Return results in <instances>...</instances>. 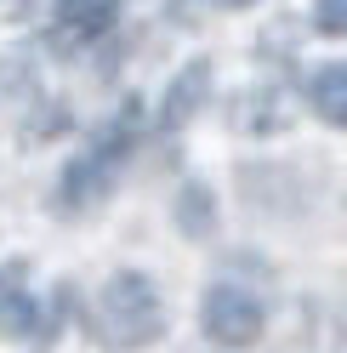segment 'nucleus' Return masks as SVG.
<instances>
[{
    "label": "nucleus",
    "instance_id": "nucleus-1",
    "mask_svg": "<svg viewBox=\"0 0 347 353\" xmlns=\"http://www.w3.org/2000/svg\"><path fill=\"white\" fill-rule=\"evenodd\" d=\"M132 143H137V103H125V114L108 120L80 160L63 165V176H57V211L80 216V211L103 205L108 188H114V176H120V165H125V154H132Z\"/></svg>",
    "mask_w": 347,
    "mask_h": 353
},
{
    "label": "nucleus",
    "instance_id": "nucleus-2",
    "mask_svg": "<svg viewBox=\"0 0 347 353\" xmlns=\"http://www.w3.org/2000/svg\"><path fill=\"white\" fill-rule=\"evenodd\" d=\"M97 325L114 347H148L165 330V307L148 274H114L97 291Z\"/></svg>",
    "mask_w": 347,
    "mask_h": 353
},
{
    "label": "nucleus",
    "instance_id": "nucleus-3",
    "mask_svg": "<svg viewBox=\"0 0 347 353\" xmlns=\"http://www.w3.org/2000/svg\"><path fill=\"white\" fill-rule=\"evenodd\" d=\"M200 325L216 347H251L262 336V302L240 285H211L200 302Z\"/></svg>",
    "mask_w": 347,
    "mask_h": 353
},
{
    "label": "nucleus",
    "instance_id": "nucleus-4",
    "mask_svg": "<svg viewBox=\"0 0 347 353\" xmlns=\"http://www.w3.org/2000/svg\"><path fill=\"white\" fill-rule=\"evenodd\" d=\"M205 97H211V63H188V69L165 85L160 120H165V125H188V120L205 108Z\"/></svg>",
    "mask_w": 347,
    "mask_h": 353
},
{
    "label": "nucleus",
    "instance_id": "nucleus-5",
    "mask_svg": "<svg viewBox=\"0 0 347 353\" xmlns=\"http://www.w3.org/2000/svg\"><path fill=\"white\" fill-rule=\"evenodd\" d=\"M114 0H63V12H57V40L63 46H85V40H97L114 29Z\"/></svg>",
    "mask_w": 347,
    "mask_h": 353
},
{
    "label": "nucleus",
    "instance_id": "nucleus-6",
    "mask_svg": "<svg viewBox=\"0 0 347 353\" xmlns=\"http://www.w3.org/2000/svg\"><path fill=\"white\" fill-rule=\"evenodd\" d=\"M0 336L6 342H34V353L46 347V319H40V302L23 291V285H0Z\"/></svg>",
    "mask_w": 347,
    "mask_h": 353
},
{
    "label": "nucleus",
    "instance_id": "nucleus-7",
    "mask_svg": "<svg viewBox=\"0 0 347 353\" xmlns=\"http://www.w3.org/2000/svg\"><path fill=\"white\" fill-rule=\"evenodd\" d=\"M308 103H313L319 120L347 125V63H324V69H313V80H308Z\"/></svg>",
    "mask_w": 347,
    "mask_h": 353
},
{
    "label": "nucleus",
    "instance_id": "nucleus-8",
    "mask_svg": "<svg viewBox=\"0 0 347 353\" xmlns=\"http://www.w3.org/2000/svg\"><path fill=\"white\" fill-rule=\"evenodd\" d=\"M211 223H216V211H211V188H205V183H188V188L177 194V228L193 234V239H205Z\"/></svg>",
    "mask_w": 347,
    "mask_h": 353
},
{
    "label": "nucleus",
    "instance_id": "nucleus-9",
    "mask_svg": "<svg viewBox=\"0 0 347 353\" xmlns=\"http://www.w3.org/2000/svg\"><path fill=\"white\" fill-rule=\"evenodd\" d=\"M313 23L324 34H347V0H313Z\"/></svg>",
    "mask_w": 347,
    "mask_h": 353
},
{
    "label": "nucleus",
    "instance_id": "nucleus-10",
    "mask_svg": "<svg viewBox=\"0 0 347 353\" xmlns=\"http://www.w3.org/2000/svg\"><path fill=\"white\" fill-rule=\"evenodd\" d=\"M216 6H228V12H233V6H251V0H216Z\"/></svg>",
    "mask_w": 347,
    "mask_h": 353
}]
</instances>
